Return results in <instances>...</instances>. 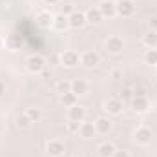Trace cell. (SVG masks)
Instances as JSON below:
<instances>
[{"label": "cell", "mask_w": 157, "mask_h": 157, "mask_svg": "<svg viewBox=\"0 0 157 157\" xmlns=\"http://www.w3.org/2000/svg\"><path fill=\"white\" fill-rule=\"evenodd\" d=\"M78 101V97L75 93H71V91H68V93H62L60 95V104L64 106V108H71V106H75Z\"/></svg>", "instance_id": "ffe728a7"}, {"label": "cell", "mask_w": 157, "mask_h": 157, "mask_svg": "<svg viewBox=\"0 0 157 157\" xmlns=\"http://www.w3.org/2000/svg\"><path fill=\"white\" fill-rule=\"evenodd\" d=\"M26 68H28V71L29 73H33V75H39L42 73L44 70H46V59L42 57V55H29L28 59H26Z\"/></svg>", "instance_id": "6da1fadb"}, {"label": "cell", "mask_w": 157, "mask_h": 157, "mask_svg": "<svg viewBox=\"0 0 157 157\" xmlns=\"http://www.w3.org/2000/svg\"><path fill=\"white\" fill-rule=\"evenodd\" d=\"M122 49H124V40L121 39L119 35L108 37V40H106V51L110 55H119V53H122Z\"/></svg>", "instance_id": "5b68a950"}, {"label": "cell", "mask_w": 157, "mask_h": 157, "mask_svg": "<svg viewBox=\"0 0 157 157\" xmlns=\"http://www.w3.org/2000/svg\"><path fill=\"white\" fill-rule=\"evenodd\" d=\"M78 126H80V122L68 121V132H78Z\"/></svg>", "instance_id": "83f0119b"}, {"label": "cell", "mask_w": 157, "mask_h": 157, "mask_svg": "<svg viewBox=\"0 0 157 157\" xmlns=\"http://www.w3.org/2000/svg\"><path fill=\"white\" fill-rule=\"evenodd\" d=\"M68 18H70V28H71V29H82V28L88 24V20H86V13L77 11V9H75Z\"/></svg>", "instance_id": "9c48e42d"}, {"label": "cell", "mask_w": 157, "mask_h": 157, "mask_svg": "<svg viewBox=\"0 0 157 157\" xmlns=\"http://www.w3.org/2000/svg\"><path fill=\"white\" fill-rule=\"evenodd\" d=\"M155 71H157V66H155Z\"/></svg>", "instance_id": "e575fe53"}, {"label": "cell", "mask_w": 157, "mask_h": 157, "mask_svg": "<svg viewBox=\"0 0 157 157\" xmlns=\"http://www.w3.org/2000/svg\"><path fill=\"white\" fill-rule=\"evenodd\" d=\"M112 78H121V71L119 70H113L112 71Z\"/></svg>", "instance_id": "4dcf8cb0"}, {"label": "cell", "mask_w": 157, "mask_h": 157, "mask_svg": "<svg viewBox=\"0 0 157 157\" xmlns=\"http://www.w3.org/2000/svg\"><path fill=\"white\" fill-rule=\"evenodd\" d=\"M4 44H6V48L9 51H18L20 46H22V39H20V35H7V39L4 40Z\"/></svg>", "instance_id": "e0dca14e"}, {"label": "cell", "mask_w": 157, "mask_h": 157, "mask_svg": "<svg viewBox=\"0 0 157 157\" xmlns=\"http://www.w3.org/2000/svg\"><path fill=\"white\" fill-rule=\"evenodd\" d=\"M68 91H71V88H70V82H66V80H60V82L57 84V93H59V95H62V93H68Z\"/></svg>", "instance_id": "d4e9b609"}, {"label": "cell", "mask_w": 157, "mask_h": 157, "mask_svg": "<svg viewBox=\"0 0 157 157\" xmlns=\"http://www.w3.org/2000/svg\"><path fill=\"white\" fill-rule=\"evenodd\" d=\"M46 152L51 157H60L66 152V146H64V143H62L60 139H51V141H48V144H46Z\"/></svg>", "instance_id": "52a82bcc"}, {"label": "cell", "mask_w": 157, "mask_h": 157, "mask_svg": "<svg viewBox=\"0 0 157 157\" xmlns=\"http://www.w3.org/2000/svg\"><path fill=\"white\" fill-rule=\"evenodd\" d=\"M97 7H99V11H101L102 18H113V17H117L115 2H112V0H102Z\"/></svg>", "instance_id": "8fae6325"}, {"label": "cell", "mask_w": 157, "mask_h": 157, "mask_svg": "<svg viewBox=\"0 0 157 157\" xmlns=\"http://www.w3.org/2000/svg\"><path fill=\"white\" fill-rule=\"evenodd\" d=\"M115 9H117V15L119 17H132L135 13V2L133 0H117L115 2Z\"/></svg>", "instance_id": "3957f363"}, {"label": "cell", "mask_w": 157, "mask_h": 157, "mask_svg": "<svg viewBox=\"0 0 157 157\" xmlns=\"http://www.w3.org/2000/svg\"><path fill=\"white\" fill-rule=\"evenodd\" d=\"M143 44L146 46V49L157 48V31H148V33L143 37Z\"/></svg>", "instance_id": "7402d4cb"}, {"label": "cell", "mask_w": 157, "mask_h": 157, "mask_svg": "<svg viewBox=\"0 0 157 157\" xmlns=\"http://www.w3.org/2000/svg\"><path fill=\"white\" fill-rule=\"evenodd\" d=\"M70 88H71V93H75L77 97H84L88 93V90H90L88 82L84 78H78V77L73 78V80H70Z\"/></svg>", "instance_id": "30bf717a"}, {"label": "cell", "mask_w": 157, "mask_h": 157, "mask_svg": "<svg viewBox=\"0 0 157 157\" xmlns=\"http://www.w3.org/2000/svg\"><path fill=\"white\" fill-rule=\"evenodd\" d=\"M132 108L137 112V113H146L150 110V101L146 95H135L133 101H132Z\"/></svg>", "instance_id": "7c38bea8"}, {"label": "cell", "mask_w": 157, "mask_h": 157, "mask_svg": "<svg viewBox=\"0 0 157 157\" xmlns=\"http://www.w3.org/2000/svg\"><path fill=\"white\" fill-rule=\"evenodd\" d=\"M78 135L82 137V139H93L95 135H97V130H95V124L93 122H80V126H78Z\"/></svg>", "instance_id": "4fadbf2b"}, {"label": "cell", "mask_w": 157, "mask_h": 157, "mask_svg": "<svg viewBox=\"0 0 157 157\" xmlns=\"http://www.w3.org/2000/svg\"><path fill=\"white\" fill-rule=\"evenodd\" d=\"M104 110L110 113V115H121L122 113V110H124V102L117 99V97H112V99H108L106 102H104Z\"/></svg>", "instance_id": "ba28073f"}, {"label": "cell", "mask_w": 157, "mask_h": 157, "mask_svg": "<svg viewBox=\"0 0 157 157\" xmlns=\"http://www.w3.org/2000/svg\"><path fill=\"white\" fill-rule=\"evenodd\" d=\"M112 157H132V155H130V152H126V150H115Z\"/></svg>", "instance_id": "f1b7e54d"}, {"label": "cell", "mask_w": 157, "mask_h": 157, "mask_svg": "<svg viewBox=\"0 0 157 157\" xmlns=\"http://www.w3.org/2000/svg\"><path fill=\"white\" fill-rule=\"evenodd\" d=\"M152 130L148 128V126H139L135 132H133V141L137 143V144H141V146H146V144H150L152 143Z\"/></svg>", "instance_id": "7a4b0ae2"}, {"label": "cell", "mask_w": 157, "mask_h": 157, "mask_svg": "<svg viewBox=\"0 0 157 157\" xmlns=\"http://www.w3.org/2000/svg\"><path fill=\"white\" fill-rule=\"evenodd\" d=\"M84 119H86V110H84V106H80V104H75V106L68 108V121L82 122Z\"/></svg>", "instance_id": "5bb4252c"}, {"label": "cell", "mask_w": 157, "mask_h": 157, "mask_svg": "<svg viewBox=\"0 0 157 157\" xmlns=\"http://www.w3.org/2000/svg\"><path fill=\"white\" fill-rule=\"evenodd\" d=\"M2 46H4V40L0 39V49H2Z\"/></svg>", "instance_id": "1f68e13d"}, {"label": "cell", "mask_w": 157, "mask_h": 157, "mask_svg": "<svg viewBox=\"0 0 157 157\" xmlns=\"http://www.w3.org/2000/svg\"><path fill=\"white\" fill-rule=\"evenodd\" d=\"M93 124H95L97 133H108V132L112 130V126H113V124H112V121H110V119H106V117H99Z\"/></svg>", "instance_id": "ac0fdd59"}, {"label": "cell", "mask_w": 157, "mask_h": 157, "mask_svg": "<svg viewBox=\"0 0 157 157\" xmlns=\"http://www.w3.org/2000/svg\"><path fill=\"white\" fill-rule=\"evenodd\" d=\"M55 31H59V33H62V31H66V29H70V18L66 17V15H55L53 17V26H51Z\"/></svg>", "instance_id": "9a60e30c"}, {"label": "cell", "mask_w": 157, "mask_h": 157, "mask_svg": "<svg viewBox=\"0 0 157 157\" xmlns=\"http://www.w3.org/2000/svg\"><path fill=\"white\" fill-rule=\"evenodd\" d=\"M73 157H82V155H73Z\"/></svg>", "instance_id": "d6a6232c"}, {"label": "cell", "mask_w": 157, "mask_h": 157, "mask_svg": "<svg viewBox=\"0 0 157 157\" xmlns=\"http://www.w3.org/2000/svg\"><path fill=\"white\" fill-rule=\"evenodd\" d=\"M46 6H57V4H60L62 0H42Z\"/></svg>", "instance_id": "f546056e"}, {"label": "cell", "mask_w": 157, "mask_h": 157, "mask_svg": "<svg viewBox=\"0 0 157 157\" xmlns=\"http://www.w3.org/2000/svg\"><path fill=\"white\" fill-rule=\"evenodd\" d=\"M73 11H75V7H73L71 4H66V6H62V7H60V15H66V17H70Z\"/></svg>", "instance_id": "4316f807"}, {"label": "cell", "mask_w": 157, "mask_h": 157, "mask_svg": "<svg viewBox=\"0 0 157 157\" xmlns=\"http://www.w3.org/2000/svg\"><path fill=\"white\" fill-rule=\"evenodd\" d=\"M80 64L84 68H90V70L91 68H97L101 64V55L97 51H84L80 55Z\"/></svg>", "instance_id": "277c9868"}, {"label": "cell", "mask_w": 157, "mask_h": 157, "mask_svg": "<svg viewBox=\"0 0 157 157\" xmlns=\"http://www.w3.org/2000/svg\"><path fill=\"white\" fill-rule=\"evenodd\" d=\"M26 115H28V119H29L31 122H39L40 119H42V110H40V108H35V106H31V108L26 110Z\"/></svg>", "instance_id": "603a6c76"}, {"label": "cell", "mask_w": 157, "mask_h": 157, "mask_svg": "<svg viewBox=\"0 0 157 157\" xmlns=\"http://www.w3.org/2000/svg\"><path fill=\"white\" fill-rule=\"evenodd\" d=\"M0 93H2V86H0Z\"/></svg>", "instance_id": "836d02e7"}, {"label": "cell", "mask_w": 157, "mask_h": 157, "mask_svg": "<svg viewBox=\"0 0 157 157\" xmlns=\"http://www.w3.org/2000/svg\"><path fill=\"white\" fill-rule=\"evenodd\" d=\"M144 62L150 64V66H157V48L146 49V53H144Z\"/></svg>", "instance_id": "cb8c5ba5"}, {"label": "cell", "mask_w": 157, "mask_h": 157, "mask_svg": "<svg viewBox=\"0 0 157 157\" xmlns=\"http://www.w3.org/2000/svg\"><path fill=\"white\" fill-rule=\"evenodd\" d=\"M78 62H80V55L73 49H66L60 55V64L66 68H75V66H78Z\"/></svg>", "instance_id": "8992f818"}, {"label": "cell", "mask_w": 157, "mask_h": 157, "mask_svg": "<svg viewBox=\"0 0 157 157\" xmlns=\"http://www.w3.org/2000/svg\"><path fill=\"white\" fill-rule=\"evenodd\" d=\"M29 124H31V121L28 119V115H26V113H24V115H20V117L17 119V126H18V128H28Z\"/></svg>", "instance_id": "484cf974"}, {"label": "cell", "mask_w": 157, "mask_h": 157, "mask_svg": "<svg viewBox=\"0 0 157 157\" xmlns=\"http://www.w3.org/2000/svg\"><path fill=\"white\" fill-rule=\"evenodd\" d=\"M35 20H37V24H39L40 28H44V29H48V28L53 26V17H51L48 11H40Z\"/></svg>", "instance_id": "d6986e66"}, {"label": "cell", "mask_w": 157, "mask_h": 157, "mask_svg": "<svg viewBox=\"0 0 157 157\" xmlns=\"http://www.w3.org/2000/svg\"><path fill=\"white\" fill-rule=\"evenodd\" d=\"M86 20H88V24L97 26V24H101L104 18H102V15H101L99 7H91V9H88V11H86Z\"/></svg>", "instance_id": "2e32d148"}, {"label": "cell", "mask_w": 157, "mask_h": 157, "mask_svg": "<svg viewBox=\"0 0 157 157\" xmlns=\"http://www.w3.org/2000/svg\"><path fill=\"white\" fill-rule=\"evenodd\" d=\"M115 150H117V148H115L112 143H102V144L97 148V154H99V157H112Z\"/></svg>", "instance_id": "44dd1931"}]
</instances>
